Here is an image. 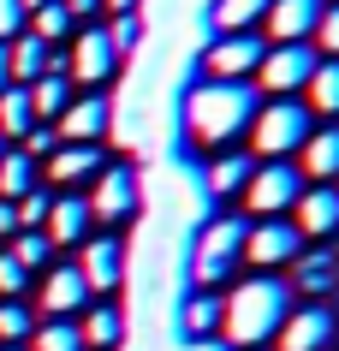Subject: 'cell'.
Wrapping results in <instances>:
<instances>
[{"label":"cell","mask_w":339,"mask_h":351,"mask_svg":"<svg viewBox=\"0 0 339 351\" xmlns=\"http://www.w3.org/2000/svg\"><path fill=\"white\" fill-rule=\"evenodd\" d=\"M24 191H36V161L24 149H6L0 155V203H18Z\"/></svg>","instance_id":"obj_23"},{"label":"cell","mask_w":339,"mask_h":351,"mask_svg":"<svg viewBox=\"0 0 339 351\" xmlns=\"http://www.w3.org/2000/svg\"><path fill=\"white\" fill-rule=\"evenodd\" d=\"M48 191H24L18 203H12V221H18V232H42V221H48Z\"/></svg>","instance_id":"obj_33"},{"label":"cell","mask_w":339,"mask_h":351,"mask_svg":"<svg viewBox=\"0 0 339 351\" xmlns=\"http://www.w3.org/2000/svg\"><path fill=\"white\" fill-rule=\"evenodd\" d=\"M101 6H108L113 19H119V12H137V6H143V0H101Z\"/></svg>","instance_id":"obj_42"},{"label":"cell","mask_w":339,"mask_h":351,"mask_svg":"<svg viewBox=\"0 0 339 351\" xmlns=\"http://www.w3.org/2000/svg\"><path fill=\"white\" fill-rule=\"evenodd\" d=\"M286 315H292V292H286V280L256 274V280H244L238 292L226 298L221 333L232 339V346H262V339H274V333L286 328Z\"/></svg>","instance_id":"obj_2"},{"label":"cell","mask_w":339,"mask_h":351,"mask_svg":"<svg viewBox=\"0 0 339 351\" xmlns=\"http://www.w3.org/2000/svg\"><path fill=\"white\" fill-rule=\"evenodd\" d=\"M36 333V315L24 310L18 298H0V346H24Z\"/></svg>","instance_id":"obj_29"},{"label":"cell","mask_w":339,"mask_h":351,"mask_svg":"<svg viewBox=\"0 0 339 351\" xmlns=\"http://www.w3.org/2000/svg\"><path fill=\"white\" fill-rule=\"evenodd\" d=\"M292 280H298V286H303L310 298H321L327 286H334V256H321V250H316V256L292 262Z\"/></svg>","instance_id":"obj_32"},{"label":"cell","mask_w":339,"mask_h":351,"mask_svg":"<svg viewBox=\"0 0 339 351\" xmlns=\"http://www.w3.org/2000/svg\"><path fill=\"white\" fill-rule=\"evenodd\" d=\"M18 232V221H12V203H0V239H12Z\"/></svg>","instance_id":"obj_40"},{"label":"cell","mask_w":339,"mask_h":351,"mask_svg":"<svg viewBox=\"0 0 339 351\" xmlns=\"http://www.w3.org/2000/svg\"><path fill=\"white\" fill-rule=\"evenodd\" d=\"M77 274H84L90 292H113V286L125 280V244H119V239H84Z\"/></svg>","instance_id":"obj_13"},{"label":"cell","mask_w":339,"mask_h":351,"mask_svg":"<svg viewBox=\"0 0 339 351\" xmlns=\"http://www.w3.org/2000/svg\"><path fill=\"white\" fill-rule=\"evenodd\" d=\"M30 90V113H36V125L42 119H60V113L72 108V77L66 72H42L36 84H24Z\"/></svg>","instance_id":"obj_21"},{"label":"cell","mask_w":339,"mask_h":351,"mask_svg":"<svg viewBox=\"0 0 339 351\" xmlns=\"http://www.w3.org/2000/svg\"><path fill=\"white\" fill-rule=\"evenodd\" d=\"M24 30H30V36H42V42H48V48H54L60 36H72V12H66L60 0H48L42 12H30V24H24Z\"/></svg>","instance_id":"obj_31"},{"label":"cell","mask_w":339,"mask_h":351,"mask_svg":"<svg viewBox=\"0 0 339 351\" xmlns=\"http://www.w3.org/2000/svg\"><path fill=\"white\" fill-rule=\"evenodd\" d=\"M42 6H48V0H24V12H42Z\"/></svg>","instance_id":"obj_44"},{"label":"cell","mask_w":339,"mask_h":351,"mask_svg":"<svg viewBox=\"0 0 339 351\" xmlns=\"http://www.w3.org/2000/svg\"><path fill=\"white\" fill-rule=\"evenodd\" d=\"M292 215H298L292 226H298L303 239H327L339 226V185H310L298 203H292Z\"/></svg>","instance_id":"obj_15"},{"label":"cell","mask_w":339,"mask_h":351,"mask_svg":"<svg viewBox=\"0 0 339 351\" xmlns=\"http://www.w3.org/2000/svg\"><path fill=\"white\" fill-rule=\"evenodd\" d=\"M108 119H113L108 95H77L72 108L54 119V137H60V143H95V137L108 131Z\"/></svg>","instance_id":"obj_12"},{"label":"cell","mask_w":339,"mask_h":351,"mask_svg":"<svg viewBox=\"0 0 339 351\" xmlns=\"http://www.w3.org/2000/svg\"><path fill=\"white\" fill-rule=\"evenodd\" d=\"M256 108H262V101H256L250 84L203 77V84H190V95H185V131H190V143L221 149V143H232L238 131H250Z\"/></svg>","instance_id":"obj_1"},{"label":"cell","mask_w":339,"mask_h":351,"mask_svg":"<svg viewBox=\"0 0 339 351\" xmlns=\"http://www.w3.org/2000/svg\"><path fill=\"white\" fill-rule=\"evenodd\" d=\"M268 19V0H214V30L221 36H244Z\"/></svg>","instance_id":"obj_22"},{"label":"cell","mask_w":339,"mask_h":351,"mask_svg":"<svg viewBox=\"0 0 339 351\" xmlns=\"http://www.w3.org/2000/svg\"><path fill=\"white\" fill-rule=\"evenodd\" d=\"M298 244H303V232L292 221H256L244 232V262H256V268H280V262H298Z\"/></svg>","instance_id":"obj_9"},{"label":"cell","mask_w":339,"mask_h":351,"mask_svg":"<svg viewBox=\"0 0 339 351\" xmlns=\"http://www.w3.org/2000/svg\"><path fill=\"white\" fill-rule=\"evenodd\" d=\"M0 155H6V137H0Z\"/></svg>","instance_id":"obj_46"},{"label":"cell","mask_w":339,"mask_h":351,"mask_svg":"<svg viewBox=\"0 0 339 351\" xmlns=\"http://www.w3.org/2000/svg\"><path fill=\"white\" fill-rule=\"evenodd\" d=\"M60 6H66V12H72V19H84V12H95V6H101V0H60Z\"/></svg>","instance_id":"obj_41"},{"label":"cell","mask_w":339,"mask_h":351,"mask_svg":"<svg viewBox=\"0 0 339 351\" xmlns=\"http://www.w3.org/2000/svg\"><path fill=\"white\" fill-rule=\"evenodd\" d=\"M298 155H303V167H298V173H310V179H321V185H334V179H339V125L310 131Z\"/></svg>","instance_id":"obj_20"},{"label":"cell","mask_w":339,"mask_h":351,"mask_svg":"<svg viewBox=\"0 0 339 351\" xmlns=\"http://www.w3.org/2000/svg\"><path fill=\"white\" fill-rule=\"evenodd\" d=\"M221 310H226V298L190 292V304H185V333H190V339H208V333L221 328Z\"/></svg>","instance_id":"obj_26"},{"label":"cell","mask_w":339,"mask_h":351,"mask_svg":"<svg viewBox=\"0 0 339 351\" xmlns=\"http://www.w3.org/2000/svg\"><path fill=\"white\" fill-rule=\"evenodd\" d=\"M30 125H36V113H30V90H24V84L0 90V137H24Z\"/></svg>","instance_id":"obj_25"},{"label":"cell","mask_w":339,"mask_h":351,"mask_svg":"<svg viewBox=\"0 0 339 351\" xmlns=\"http://www.w3.org/2000/svg\"><path fill=\"white\" fill-rule=\"evenodd\" d=\"M48 250H54V244H48V232H12V262H18L24 274H30V268H42V262H48Z\"/></svg>","instance_id":"obj_34"},{"label":"cell","mask_w":339,"mask_h":351,"mask_svg":"<svg viewBox=\"0 0 339 351\" xmlns=\"http://www.w3.org/2000/svg\"><path fill=\"white\" fill-rule=\"evenodd\" d=\"M119 72V54H113L108 30H77L72 54H66V77H77V84H108V77Z\"/></svg>","instance_id":"obj_10"},{"label":"cell","mask_w":339,"mask_h":351,"mask_svg":"<svg viewBox=\"0 0 339 351\" xmlns=\"http://www.w3.org/2000/svg\"><path fill=\"white\" fill-rule=\"evenodd\" d=\"M316 42H321V48H327V54L339 60V0L327 6V12H321V24H316Z\"/></svg>","instance_id":"obj_39"},{"label":"cell","mask_w":339,"mask_h":351,"mask_svg":"<svg viewBox=\"0 0 339 351\" xmlns=\"http://www.w3.org/2000/svg\"><path fill=\"white\" fill-rule=\"evenodd\" d=\"M30 351H84V333H77V322H42L30 333Z\"/></svg>","instance_id":"obj_30"},{"label":"cell","mask_w":339,"mask_h":351,"mask_svg":"<svg viewBox=\"0 0 339 351\" xmlns=\"http://www.w3.org/2000/svg\"><path fill=\"white\" fill-rule=\"evenodd\" d=\"M0 90H12V72H6V42H0Z\"/></svg>","instance_id":"obj_43"},{"label":"cell","mask_w":339,"mask_h":351,"mask_svg":"<svg viewBox=\"0 0 339 351\" xmlns=\"http://www.w3.org/2000/svg\"><path fill=\"white\" fill-rule=\"evenodd\" d=\"M84 298H90V286L77 274V262L48 268V280H42V310H48V322H72V310H84Z\"/></svg>","instance_id":"obj_17"},{"label":"cell","mask_w":339,"mask_h":351,"mask_svg":"<svg viewBox=\"0 0 339 351\" xmlns=\"http://www.w3.org/2000/svg\"><path fill=\"white\" fill-rule=\"evenodd\" d=\"M54 149H60L54 125H30V131H24V155H30V161H48Z\"/></svg>","instance_id":"obj_36"},{"label":"cell","mask_w":339,"mask_h":351,"mask_svg":"<svg viewBox=\"0 0 339 351\" xmlns=\"http://www.w3.org/2000/svg\"><path fill=\"white\" fill-rule=\"evenodd\" d=\"M6 72H12V84H36L42 72H66V60H54V48L42 36H12L6 42Z\"/></svg>","instance_id":"obj_16"},{"label":"cell","mask_w":339,"mask_h":351,"mask_svg":"<svg viewBox=\"0 0 339 351\" xmlns=\"http://www.w3.org/2000/svg\"><path fill=\"white\" fill-rule=\"evenodd\" d=\"M77 333H84V351H113V346H119V339H125V315H119V310H113V304H101V310H90V315H84V328H77Z\"/></svg>","instance_id":"obj_24"},{"label":"cell","mask_w":339,"mask_h":351,"mask_svg":"<svg viewBox=\"0 0 339 351\" xmlns=\"http://www.w3.org/2000/svg\"><path fill=\"white\" fill-rule=\"evenodd\" d=\"M0 351H24V346H0Z\"/></svg>","instance_id":"obj_45"},{"label":"cell","mask_w":339,"mask_h":351,"mask_svg":"<svg viewBox=\"0 0 339 351\" xmlns=\"http://www.w3.org/2000/svg\"><path fill=\"white\" fill-rule=\"evenodd\" d=\"M250 155H221V161H208V191L214 197H232V191H244V179H250Z\"/></svg>","instance_id":"obj_27"},{"label":"cell","mask_w":339,"mask_h":351,"mask_svg":"<svg viewBox=\"0 0 339 351\" xmlns=\"http://www.w3.org/2000/svg\"><path fill=\"white\" fill-rule=\"evenodd\" d=\"M137 36H143V19H137V12H119V19L108 24V42H113V54H119V60L137 48Z\"/></svg>","instance_id":"obj_35"},{"label":"cell","mask_w":339,"mask_h":351,"mask_svg":"<svg viewBox=\"0 0 339 351\" xmlns=\"http://www.w3.org/2000/svg\"><path fill=\"white\" fill-rule=\"evenodd\" d=\"M262 36L256 30H244V36H221V42H208V54H203V72L208 77H221V84H250L256 77V66H262Z\"/></svg>","instance_id":"obj_7"},{"label":"cell","mask_w":339,"mask_h":351,"mask_svg":"<svg viewBox=\"0 0 339 351\" xmlns=\"http://www.w3.org/2000/svg\"><path fill=\"white\" fill-rule=\"evenodd\" d=\"M24 24H30V12H24V0H0V42L24 36Z\"/></svg>","instance_id":"obj_37"},{"label":"cell","mask_w":339,"mask_h":351,"mask_svg":"<svg viewBox=\"0 0 339 351\" xmlns=\"http://www.w3.org/2000/svg\"><path fill=\"white\" fill-rule=\"evenodd\" d=\"M95 173H101L95 143H60L54 155H48V185H84V179H95Z\"/></svg>","instance_id":"obj_19"},{"label":"cell","mask_w":339,"mask_h":351,"mask_svg":"<svg viewBox=\"0 0 339 351\" xmlns=\"http://www.w3.org/2000/svg\"><path fill=\"white\" fill-rule=\"evenodd\" d=\"M303 90H310V108L316 113H339V60H321Z\"/></svg>","instance_id":"obj_28"},{"label":"cell","mask_w":339,"mask_h":351,"mask_svg":"<svg viewBox=\"0 0 339 351\" xmlns=\"http://www.w3.org/2000/svg\"><path fill=\"white\" fill-rule=\"evenodd\" d=\"M84 203H90L95 221H108V226L131 221L137 215V173L131 167H101V173H95V191L84 197Z\"/></svg>","instance_id":"obj_8"},{"label":"cell","mask_w":339,"mask_h":351,"mask_svg":"<svg viewBox=\"0 0 339 351\" xmlns=\"http://www.w3.org/2000/svg\"><path fill=\"white\" fill-rule=\"evenodd\" d=\"M321 12H327V0H268L262 30L274 36V48H280V42H310L316 24H321Z\"/></svg>","instance_id":"obj_11"},{"label":"cell","mask_w":339,"mask_h":351,"mask_svg":"<svg viewBox=\"0 0 339 351\" xmlns=\"http://www.w3.org/2000/svg\"><path fill=\"white\" fill-rule=\"evenodd\" d=\"M321 60H316V48L310 42H280V48H268L262 54V66H256V84L262 90H274V95H298L303 84H310V72H316Z\"/></svg>","instance_id":"obj_6"},{"label":"cell","mask_w":339,"mask_h":351,"mask_svg":"<svg viewBox=\"0 0 339 351\" xmlns=\"http://www.w3.org/2000/svg\"><path fill=\"white\" fill-rule=\"evenodd\" d=\"M244 232L250 221L238 215H221V221H208L197 232V250H190V280H197V292H214L238 262H244Z\"/></svg>","instance_id":"obj_3"},{"label":"cell","mask_w":339,"mask_h":351,"mask_svg":"<svg viewBox=\"0 0 339 351\" xmlns=\"http://www.w3.org/2000/svg\"><path fill=\"white\" fill-rule=\"evenodd\" d=\"M310 108L303 101H292V95H274L268 108H256V119H250V143H256V155L262 161H286V155H298L303 137H310Z\"/></svg>","instance_id":"obj_4"},{"label":"cell","mask_w":339,"mask_h":351,"mask_svg":"<svg viewBox=\"0 0 339 351\" xmlns=\"http://www.w3.org/2000/svg\"><path fill=\"white\" fill-rule=\"evenodd\" d=\"M298 197H303V173H298L292 161H262V167H250V179H244V208L256 215V221H280Z\"/></svg>","instance_id":"obj_5"},{"label":"cell","mask_w":339,"mask_h":351,"mask_svg":"<svg viewBox=\"0 0 339 351\" xmlns=\"http://www.w3.org/2000/svg\"><path fill=\"white\" fill-rule=\"evenodd\" d=\"M274 339H280V351H321L334 339V315L321 310V304H303V310L286 315V328L274 333Z\"/></svg>","instance_id":"obj_14"},{"label":"cell","mask_w":339,"mask_h":351,"mask_svg":"<svg viewBox=\"0 0 339 351\" xmlns=\"http://www.w3.org/2000/svg\"><path fill=\"white\" fill-rule=\"evenodd\" d=\"M90 226H95V215H90L84 197H54L42 232H48V244H84V239H90Z\"/></svg>","instance_id":"obj_18"},{"label":"cell","mask_w":339,"mask_h":351,"mask_svg":"<svg viewBox=\"0 0 339 351\" xmlns=\"http://www.w3.org/2000/svg\"><path fill=\"white\" fill-rule=\"evenodd\" d=\"M24 280H30V274L12 262V250H0V298H18V292H24Z\"/></svg>","instance_id":"obj_38"}]
</instances>
